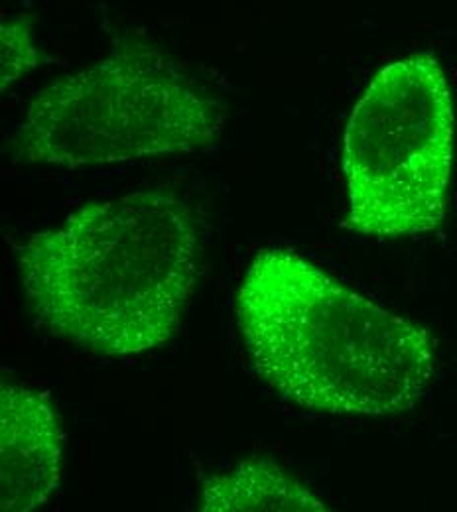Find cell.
<instances>
[{"instance_id": "6da1fadb", "label": "cell", "mask_w": 457, "mask_h": 512, "mask_svg": "<svg viewBox=\"0 0 457 512\" xmlns=\"http://www.w3.org/2000/svg\"><path fill=\"white\" fill-rule=\"evenodd\" d=\"M22 288L50 335L107 357L152 351L180 329L199 278L192 209L134 192L89 203L16 247Z\"/></svg>"}, {"instance_id": "7a4b0ae2", "label": "cell", "mask_w": 457, "mask_h": 512, "mask_svg": "<svg viewBox=\"0 0 457 512\" xmlns=\"http://www.w3.org/2000/svg\"><path fill=\"white\" fill-rule=\"evenodd\" d=\"M255 373L316 412L387 416L416 406L434 375L430 333L288 249H262L237 292Z\"/></svg>"}, {"instance_id": "3957f363", "label": "cell", "mask_w": 457, "mask_h": 512, "mask_svg": "<svg viewBox=\"0 0 457 512\" xmlns=\"http://www.w3.org/2000/svg\"><path fill=\"white\" fill-rule=\"evenodd\" d=\"M223 127L213 95L162 50L132 42L42 89L10 148L32 164L81 168L192 154Z\"/></svg>"}, {"instance_id": "277c9868", "label": "cell", "mask_w": 457, "mask_h": 512, "mask_svg": "<svg viewBox=\"0 0 457 512\" xmlns=\"http://www.w3.org/2000/svg\"><path fill=\"white\" fill-rule=\"evenodd\" d=\"M454 130L452 91L438 58L412 54L385 65L343 134V225L377 239L438 229L448 207Z\"/></svg>"}, {"instance_id": "5b68a950", "label": "cell", "mask_w": 457, "mask_h": 512, "mask_svg": "<svg viewBox=\"0 0 457 512\" xmlns=\"http://www.w3.org/2000/svg\"><path fill=\"white\" fill-rule=\"evenodd\" d=\"M64 434L46 392L0 388V509L36 511L62 481Z\"/></svg>"}, {"instance_id": "8992f818", "label": "cell", "mask_w": 457, "mask_h": 512, "mask_svg": "<svg viewBox=\"0 0 457 512\" xmlns=\"http://www.w3.org/2000/svg\"><path fill=\"white\" fill-rule=\"evenodd\" d=\"M203 512H324L326 505L272 459H247L201 481Z\"/></svg>"}, {"instance_id": "52a82bcc", "label": "cell", "mask_w": 457, "mask_h": 512, "mask_svg": "<svg viewBox=\"0 0 457 512\" xmlns=\"http://www.w3.org/2000/svg\"><path fill=\"white\" fill-rule=\"evenodd\" d=\"M0 54L2 73L0 85L6 91L22 75L30 73L40 64V52L34 44V28L30 18H16L0 26Z\"/></svg>"}]
</instances>
